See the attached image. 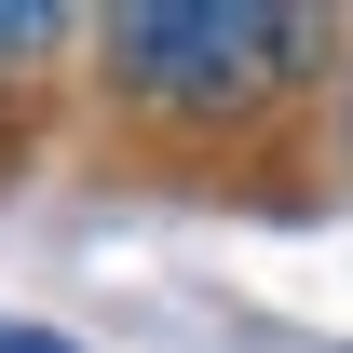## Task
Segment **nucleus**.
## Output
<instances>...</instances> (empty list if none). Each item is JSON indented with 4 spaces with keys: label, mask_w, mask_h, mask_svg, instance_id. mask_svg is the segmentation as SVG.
<instances>
[{
    "label": "nucleus",
    "mask_w": 353,
    "mask_h": 353,
    "mask_svg": "<svg viewBox=\"0 0 353 353\" xmlns=\"http://www.w3.org/2000/svg\"><path fill=\"white\" fill-rule=\"evenodd\" d=\"M0 353H82V340H54V326H0Z\"/></svg>",
    "instance_id": "nucleus-3"
},
{
    "label": "nucleus",
    "mask_w": 353,
    "mask_h": 353,
    "mask_svg": "<svg viewBox=\"0 0 353 353\" xmlns=\"http://www.w3.org/2000/svg\"><path fill=\"white\" fill-rule=\"evenodd\" d=\"M340 150H353V109H340Z\"/></svg>",
    "instance_id": "nucleus-4"
},
{
    "label": "nucleus",
    "mask_w": 353,
    "mask_h": 353,
    "mask_svg": "<svg viewBox=\"0 0 353 353\" xmlns=\"http://www.w3.org/2000/svg\"><path fill=\"white\" fill-rule=\"evenodd\" d=\"M326 28L312 0H123L95 14V68L150 123H259L326 68Z\"/></svg>",
    "instance_id": "nucleus-1"
},
{
    "label": "nucleus",
    "mask_w": 353,
    "mask_h": 353,
    "mask_svg": "<svg viewBox=\"0 0 353 353\" xmlns=\"http://www.w3.org/2000/svg\"><path fill=\"white\" fill-rule=\"evenodd\" d=\"M68 28H95V14H68V0H0V68H41Z\"/></svg>",
    "instance_id": "nucleus-2"
}]
</instances>
